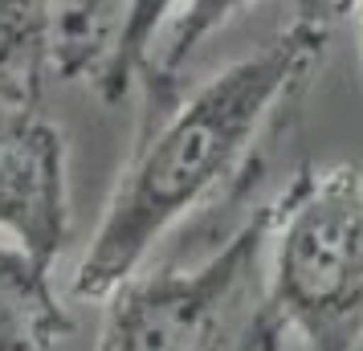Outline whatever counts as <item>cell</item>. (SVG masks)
Wrapping results in <instances>:
<instances>
[{
	"mask_svg": "<svg viewBox=\"0 0 363 351\" xmlns=\"http://www.w3.org/2000/svg\"><path fill=\"white\" fill-rule=\"evenodd\" d=\"M253 0H180L176 17L167 21L160 45L151 53V66L143 74V106L172 99L184 86V69L200 53V45L216 37L233 17H241ZM294 17L335 25L343 17V0H294Z\"/></svg>",
	"mask_w": 363,
	"mask_h": 351,
	"instance_id": "8992f818",
	"label": "cell"
},
{
	"mask_svg": "<svg viewBox=\"0 0 363 351\" xmlns=\"http://www.w3.org/2000/svg\"><path fill=\"white\" fill-rule=\"evenodd\" d=\"M343 13L355 25V37H359V53H363V0H343Z\"/></svg>",
	"mask_w": 363,
	"mask_h": 351,
	"instance_id": "9c48e42d",
	"label": "cell"
},
{
	"mask_svg": "<svg viewBox=\"0 0 363 351\" xmlns=\"http://www.w3.org/2000/svg\"><path fill=\"white\" fill-rule=\"evenodd\" d=\"M180 0H53V82L123 102L143 82Z\"/></svg>",
	"mask_w": 363,
	"mask_h": 351,
	"instance_id": "5b68a950",
	"label": "cell"
},
{
	"mask_svg": "<svg viewBox=\"0 0 363 351\" xmlns=\"http://www.w3.org/2000/svg\"><path fill=\"white\" fill-rule=\"evenodd\" d=\"M53 82V0H0V99L41 102Z\"/></svg>",
	"mask_w": 363,
	"mask_h": 351,
	"instance_id": "ba28073f",
	"label": "cell"
},
{
	"mask_svg": "<svg viewBox=\"0 0 363 351\" xmlns=\"http://www.w3.org/2000/svg\"><path fill=\"white\" fill-rule=\"evenodd\" d=\"M69 335V311L50 269L0 241V351H50Z\"/></svg>",
	"mask_w": 363,
	"mask_h": 351,
	"instance_id": "52a82bcc",
	"label": "cell"
},
{
	"mask_svg": "<svg viewBox=\"0 0 363 351\" xmlns=\"http://www.w3.org/2000/svg\"><path fill=\"white\" fill-rule=\"evenodd\" d=\"M265 302L302 351H363V172L302 167L265 241Z\"/></svg>",
	"mask_w": 363,
	"mask_h": 351,
	"instance_id": "3957f363",
	"label": "cell"
},
{
	"mask_svg": "<svg viewBox=\"0 0 363 351\" xmlns=\"http://www.w3.org/2000/svg\"><path fill=\"white\" fill-rule=\"evenodd\" d=\"M274 201L257 204L192 266L135 274L102 299L99 351H281L265 302V241Z\"/></svg>",
	"mask_w": 363,
	"mask_h": 351,
	"instance_id": "7a4b0ae2",
	"label": "cell"
},
{
	"mask_svg": "<svg viewBox=\"0 0 363 351\" xmlns=\"http://www.w3.org/2000/svg\"><path fill=\"white\" fill-rule=\"evenodd\" d=\"M74 229L66 131L41 102L0 99V241L53 269Z\"/></svg>",
	"mask_w": 363,
	"mask_h": 351,
	"instance_id": "277c9868",
	"label": "cell"
},
{
	"mask_svg": "<svg viewBox=\"0 0 363 351\" xmlns=\"http://www.w3.org/2000/svg\"><path fill=\"white\" fill-rule=\"evenodd\" d=\"M330 29L294 17L253 53L143 106L135 147L69 278V299L102 302L147 266L172 229L245 180L262 143L314 82Z\"/></svg>",
	"mask_w": 363,
	"mask_h": 351,
	"instance_id": "6da1fadb",
	"label": "cell"
}]
</instances>
